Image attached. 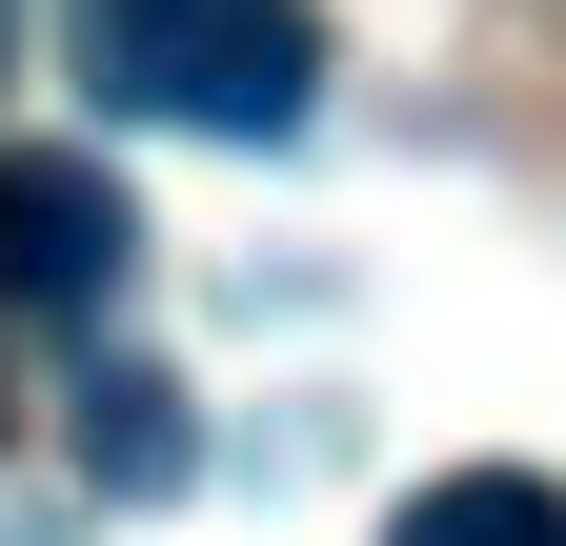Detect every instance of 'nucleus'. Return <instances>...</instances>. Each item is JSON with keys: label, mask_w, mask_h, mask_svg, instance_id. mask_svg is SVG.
Returning <instances> with one entry per match:
<instances>
[{"label": "nucleus", "mask_w": 566, "mask_h": 546, "mask_svg": "<svg viewBox=\"0 0 566 546\" xmlns=\"http://www.w3.org/2000/svg\"><path fill=\"white\" fill-rule=\"evenodd\" d=\"M385 546H566V486L546 465H446V486H405Z\"/></svg>", "instance_id": "nucleus-3"}, {"label": "nucleus", "mask_w": 566, "mask_h": 546, "mask_svg": "<svg viewBox=\"0 0 566 546\" xmlns=\"http://www.w3.org/2000/svg\"><path fill=\"white\" fill-rule=\"evenodd\" d=\"M82 82L122 122H202V143H304L324 21L304 0H82Z\"/></svg>", "instance_id": "nucleus-1"}, {"label": "nucleus", "mask_w": 566, "mask_h": 546, "mask_svg": "<svg viewBox=\"0 0 566 546\" xmlns=\"http://www.w3.org/2000/svg\"><path fill=\"white\" fill-rule=\"evenodd\" d=\"M122 243H142V223H122V182H102V162H61V143H41V162H0V304L82 324V304L122 284Z\"/></svg>", "instance_id": "nucleus-2"}, {"label": "nucleus", "mask_w": 566, "mask_h": 546, "mask_svg": "<svg viewBox=\"0 0 566 546\" xmlns=\"http://www.w3.org/2000/svg\"><path fill=\"white\" fill-rule=\"evenodd\" d=\"M82 465H102V486H182V385L163 365H102L82 385Z\"/></svg>", "instance_id": "nucleus-4"}]
</instances>
